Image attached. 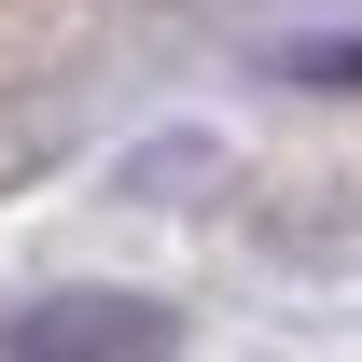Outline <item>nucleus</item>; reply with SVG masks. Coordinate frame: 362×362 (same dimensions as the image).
I'll return each instance as SVG.
<instances>
[{
	"label": "nucleus",
	"mask_w": 362,
	"mask_h": 362,
	"mask_svg": "<svg viewBox=\"0 0 362 362\" xmlns=\"http://www.w3.org/2000/svg\"><path fill=\"white\" fill-rule=\"evenodd\" d=\"M181 320L153 293H28L0 320V362H168Z\"/></svg>",
	"instance_id": "nucleus-1"
},
{
	"label": "nucleus",
	"mask_w": 362,
	"mask_h": 362,
	"mask_svg": "<svg viewBox=\"0 0 362 362\" xmlns=\"http://www.w3.org/2000/svg\"><path fill=\"white\" fill-rule=\"evenodd\" d=\"M279 84H362V28H307V42H265Z\"/></svg>",
	"instance_id": "nucleus-2"
}]
</instances>
